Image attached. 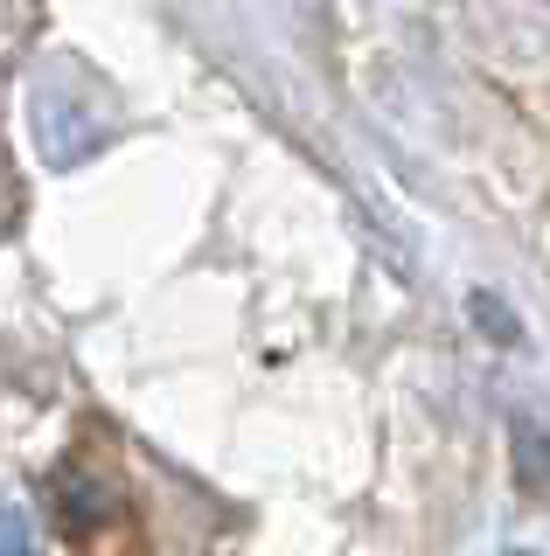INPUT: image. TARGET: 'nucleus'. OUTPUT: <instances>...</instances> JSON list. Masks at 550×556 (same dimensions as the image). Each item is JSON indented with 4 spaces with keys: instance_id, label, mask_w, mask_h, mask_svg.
Masks as SVG:
<instances>
[{
    "instance_id": "nucleus-3",
    "label": "nucleus",
    "mask_w": 550,
    "mask_h": 556,
    "mask_svg": "<svg viewBox=\"0 0 550 556\" xmlns=\"http://www.w3.org/2000/svg\"><path fill=\"white\" fill-rule=\"evenodd\" d=\"M14 230V181H8V167H0V237Z\"/></svg>"
},
{
    "instance_id": "nucleus-1",
    "label": "nucleus",
    "mask_w": 550,
    "mask_h": 556,
    "mask_svg": "<svg viewBox=\"0 0 550 556\" xmlns=\"http://www.w3.org/2000/svg\"><path fill=\"white\" fill-rule=\"evenodd\" d=\"M28 132H36V153L49 167H84L118 132V104L84 63L49 56L28 77Z\"/></svg>"
},
{
    "instance_id": "nucleus-2",
    "label": "nucleus",
    "mask_w": 550,
    "mask_h": 556,
    "mask_svg": "<svg viewBox=\"0 0 550 556\" xmlns=\"http://www.w3.org/2000/svg\"><path fill=\"white\" fill-rule=\"evenodd\" d=\"M0 556H36V515L14 494H0Z\"/></svg>"
}]
</instances>
